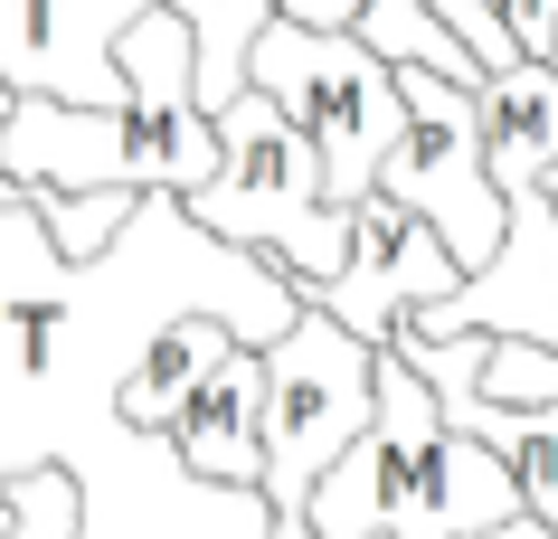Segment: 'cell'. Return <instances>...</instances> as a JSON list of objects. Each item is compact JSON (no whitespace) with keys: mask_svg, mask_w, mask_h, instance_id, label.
<instances>
[{"mask_svg":"<svg viewBox=\"0 0 558 539\" xmlns=\"http://www.w3.org/2000/svg\"><path fill=\"white\" fill-rule=\"evenodd\" d=\"M473 151H483V180L501 199L539 189V171L558 161V66L549 58H511L473 86Z\"/></svg>","mask_w":558,"mask_h":539,"instance_id":"8fae6325","label":"cell"},{"mask_svg":"<svg viewBox=\"0 0 558 539\" xmlns=\"http://www.w3.org/2000/svg\"><path fill=\"white\" fill-rule=\"evenodd\" d=\"M521 520V492L493 454L436 417V397L398 351L369 369V426L303 492L313 539H483Z\"/></svg>","mask_w":558,"mask_h":539,"instance_id":"6da1fadb","label":"cell"},{"mask_svg":"<svg viewBox=\"0 0 558 539\" xmlns=\"http://www.w3.org/2000/svg\"><path fill=\"white\" fill-rule=\"evenodd\" d=\"M0 180L38 189H133L123 180V123L114 105H58V95H10L0 114Z\"/></svg>","mask_w":558,"mask_h":539,"instance_id":"9c48e42d","label":"cell"},{"mask_svg":"<svg viewBox=\"0 0 558 539\" xmlns=\"http://www.w3.org/2000/svg\"><path fill=\"white\" fill-rule=\"evenodd\" d=\"M246 86L275 95L284 114L303 123V143L323 161V209H351L369 171H379V151L398 143V76H388L351 29H294V20H265L256 48H246Z\"/></svg>","mask_w":558,"mask_h":539,"instance_id":"277c9868","label":"cell"},{"mask_svg":"<svg viewBox=\"0 0 558 539\" xmlns=\"http://www.w3.org/2000/svg\"><path fill=\"white\" fill-rule=\"evenodd\" d=\"M388 76H398L408 123H398V143L379 151L369 189L398 199L408 218H426L436 246L473 274L501 246V189L483 180V151H473V86H445L426 66H388Z\"/></svg>","mask_w":558,"mask_h":539,"instance_id":"5b68a950","label":"cell"},{"mask_svg":"<svg viewBox=\"0 0 558 539\" xmlns=\"http://www.w3.org/2000/svg\"><path fill=\"white\" fill-rule=\"evenodd\" d=\"M351 38H360L379 66H426V76H445V86H483V66L464 58V38L445 29L426 0H360Z\"/></svg>","mask_w":558,"mask_h":539,"instance_id":"4fadbf2b","label":"cell"},{"mask_svg":"<svg viewBox=\"0 0 558 539\" xmlns=\"http://www.w3.org/2000/svg\"><path fill=\"white\" fill-rule=\"evenodd\" d=\"M114 123H123V180L133 189H171L190 199L218 161V133H208L199 95H190V20L171 0H151L143 20L114 38Z\"/></svg>","mask_w":558,"mask_h":539,"instance_id":"8992f818","label":"cell"},{"mask_svg":"<svg viewBox=\"0 0 558 539\" xmlns=\"http://www.w3.org/2000/svg\"><path fill=\"white\" fill-rule=\"evenodd\" d=\"M133 199H143V189H38L29 218H38V237H48L58 266H95V256L123 237Z\"/></svg>","mask_w":558,"mask_h":539,"instance_id":"5bb4252c","label":"cell"},{"mask_svg":"<svg viewBox=\"0 0 558 539\" xmlns=\"http://www.w3.org/2000/svg\"><path fill=\"white\" fill-rule=\"evenodd\" d=\"M265 397H256V502L265 539H313L303 530V492L323 482V464L369 426V369L379 351L341 331L323 303H294V322L256 351Z\"/></svg>","mask_w":558,"mask_h":539,"instance_id":"3957f363","label":"cell"},{"mask_svg":"<svg viewBox=\"0 0 558 539\" xmlns=\"http://www.w3.org/2000/svg\"><path fill=\"white\" fill-rule=\"evenodd\" d=\"M493 10V29L521 48V58H549L558 48V0H483Z\"/></svg>","mask_w":558,"mask_h":539,"instance_id":"9a60e30c","label":"cell"},{"mask_svg":"<svg viewBox=\"0 0 558 539\" xmlns=\"http://www.w3.org/2000/svg\"><path fill=\"white\" fill-rule=\"evenodd\" d=\"M208 133H218V161H208V180L180 199V218H190L199 237H228V246H246V256H265L294 294L331 284L341 256H351V209H323V161L303 143V123L284 114L275 95L246 86V95H228V105L208 114Z\"/></svg>","mask_w":558,"mask_h":539,"instance_id":"7a4b0ae2","label":"cell"},{"mask_svg":"<svg viewBox=\"0 0 558 539\" xmlns=\"http://www.w3.org/2000/svg\"><path fill=\"white\" fill-rule=\"evenodd\" d=\"M0 114H10V86H0ZM10 199H20V189H10V180H0V209H10Z\"/></svg>","mask_w":558,"mask_h":539,"instance_id":"2e32d148","label":"cell"},{"mask_svg":"<svg viewBox=\"0 0 558 539\" xmlns=\"http://www.w3.org/2000/svg\"><path fill=\"white\" fill-rule=\"evenodd\" d=\"M549 539H558V530H549Z\"/></svg>","mask_w":558,"mask_h":539,"instance_id":"e0dca14e","label":"cell"},{"mask_svg":"<svg viewBox=\"0 0 558 539\" xmlns=\"http://www.w3.org/2000/svg\"><path fill=\"white\" fill-rule=\"evenodd\" d=\"M218 351H236V331L218 322V313H161V322L133 341V359H123L114 417L133 426V436H161V417L208 379V359H218Z\"/></svg>","mask_w":558,"mask_h":539,"instance_id":"7c38bea8","label":"cell"},{"mask_svg":"<svg viewBox=\"0 0 558 539\" xmlns=\"http://www.w3.org/2000/svg\"><path fill=\"white\" fill-rule=\"evenodd\" d=\"M464 284V266L436 246V228L426 218H408L398 199H379V189H360L351 199V256H341V274L331 284H313L303 303H323L341 331H360L369 351H379L388 331L408 322L416 303H436Z\"/></svg>","mask_w":558,"mask_h":539,"instance_id":"ba28073f","label":"cell"},{"mask_svg":"<svg viewBox=\"0 0 558 539\" xmlns=\"http://www.w3.org/2000/svg\"><path fill=\"white\" fill-rule=\"evenodd\" d=\"M256 397H265V369L256 351L236 341V351L208 359V379L180 397L171 417H161V445L190 482H228V492H256Z\"/></svg>","mask_w":558,"mask_h":539,"instance_id":"30bf717a","label":"cell"},{"mask_svg":"<svg viewBox=\"0 0 558 539\" xmlns=\"http://www.w3.org/2000/svg\"><path fill=\"white\" fill-rule=\"evenodd\" d=\"M398 331H416V341L483 331V341L558 351V218H549V199H539V189H511V199H501V246L454 284V294L416 303Z\"/></svg>","mask_w":558,"mask_h":539,"instance_id":"52a82bcc","label":"cell"}]
</instances>
